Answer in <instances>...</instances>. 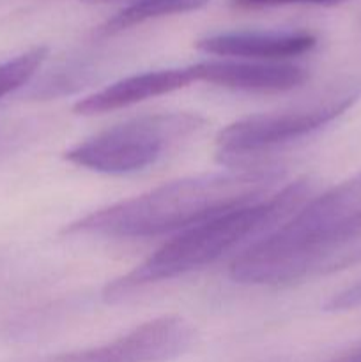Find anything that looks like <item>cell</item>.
Returning a JSON list of instances; mask_svg holds the SVG:
<instances>
[{"instance_id":"obj_13","label":"cell","mask_w":361,"mask_h":362,"mask_svg":"<svg viewBox=\"0 0 361 362\" xmlns=\"http://www.w3.org/2000/svg\"><path fill=\"white\" fill-rule=\"evenodd\" d=\"M343 0H232L234 7L239 9H260V7L290 6V4H319V6H335Z\"/></svg>"},{"instance_id":"obj_14","label":"cell","mask_w":361,"mask_h":362,"mask_svg":"<svg viewBox=\"0 0 361 362\" xmlns=\"http://www.w3.org/2000/svg\"><path fill=\"white\" fill-rule=\"evenodd\" d=\"M361 306V281L357 285L350 286L345 292L338 293L336 297H333L328 304V310L331 311H343L350 310V308Z\"/></svg>"},{"instance_id":"obj_6","label":"cell","mask_w":361,"mask_h":362,"mask_svg":"<svg viewBox=\"0 0 361 362\" xmlns=\"http://www.w3.org/2000/svg\"><path fill=\"white\" fill-rule=\"evenodd\" d=\"M195 331L180 317H159L94 349L60 354L41 362H165L193 346Z\"/></svg>"},{"instance_id":"obj_9","label":"cell","mask_w":361,"mask_h":362,"mask_svg":"<svg viewBox=\"0 0 361 362\" xmlns=\"http://www.w3.org/2000/svg\"><path fill=\"white\" fill-rule=\"evenodd\" d=\"M193 69L198 81L239 90L282 92L299 87L306 80V71L294 64L200 62Z\"/></svg>"},{"instance_id":"obj_4","label":"cell","mask_w":361,"mask_h":362,"mask_svg":"<svg viewBox=\"0 0 361 362\" xmlns=\"http://www.w3.org/2000/svg\"><path fill=\"white\" fill-rule=\"evenodd\" d=\"M205 119L195 113L138 117L88 138L64 154L66 161L99 173L138 172L154 165L166 151L200 133Z\"/></svg>"},{"instance_id":"obj_16","label":"cell","mask_w":361,"mask_h":362,"mask_svg":"<svg viewBox=\"0 0 361 362\" xmlns=\"http://www.w3.org/2000/svg\"><path fill=\"white\" fill-rule=\"evenodd\" d=\"M87 4H110V2H119V0H84Z\"/></svg>"},{"instance_id":"obj_10","label":"cell","mask_w":361,"mask_h":362,"mask_svg":"<svg viewBox=\"0 0 361 362\" xmlns=\"http://www.w3.org/2000/svg\"><path fill=\"white\" fill-rule=\"evenodd\" d=\"M361 264V214L315 237L301 257V279L345 271Z\"/></svg>"},{"instance_id":"obj_12","label":"cell","mask_w":361,"mask_h":362,"mask_svg":"<svg viewBox=\"0 0 361 362\" xmlns=\"http://www.w3.org/2000/svg\"><path fill=\"white\" fill-rule=\"evenodd\" d=\"M48 57L46 46H35L21 55L13 57L0 64V99L23 87L38 73Z\"/></svg>"},{"instance_id":"obj_2","label":"cell","mask_w":361,"mask_h":362,"mask_svg":"<svg viewBox=\"0 0 361 362\" xmlns=\"http://www.w3.org/2000/svg\"><path fill=\"white\" fill-rule=\"evenodd\" d=\"M310 191L308 180H296L273 197L248 202L183 230L133 271L110 283L105 288V299L115 303L142 286L177 278L212 264L246 239L278 223L282 225L306 204Z\"/></svg>"},{"instance_id":"obj_3","label":"cell","mask_w":361,"mask_h":362,"mask_svg":"<svg viewBox=\"0 0 361 362\" xmlns=\"http://www.w3.org/2000/svg\"><path fill=\"white\" fill-rule=\"evenodd\" d=\"M361 214V170L314 198L289 219L234 258L229 274L243 285L301 281V257L315 237Z\"/></svg>"},{"instance_id":"obj_15","label":"cell","mask_w":361,"mask_h":362,"mask_svg":"<svg viewBox=\"0 0 361 362\" xmlns=\"http://www.w3.org/2000/svg\"><path fill=\"white\" fill-rule=\"evenodd\" d=\"M329 362H361V349L349 350V352L342 354V356L335 357V359Z\"/></svg>"},{"instance_id":"obj_1","label":"cell","mask_w":361,"mask_h":362,"mask_svg":"<svg viewBox=\"0 0 361 362\" xmlns=\"http://www.w3.org/2000/svg\"><path fill=\"white\" fill-rule=\"evenodd\" d=\"M265 168H230L163 184L69 223L66 235L145 239L183 232L229 209L264 198L280 180Z\"/></svg>"},{"instance_id":"obj_8","label":"cell","mask_w":361,"mask_h":362,"mask_svg":"<svg viewBox=\"0 0 361 362\" xmlns=\"http://www.w3.org/2000/svg\"><path fill=\"white\" fill-rule=\"evenodd\" d=\"M317 45L308 32H225L197 42L205 53L251 60H282L299 57Z\"/></svg>"},{"instance_id":"obj_5","label":"cell","mask_w":361,"mask_h":362,"mask_svg":"<svg viewBox=\"0 0 361 362\" xmlns=\"http://www.w3.org/2000/svg\"><path fill=\"white\" fill-rule=\"evenodd\" d=\"M360 95V85H353L336 90L310 108L306 106L282 113H260L237 120L216 136L222 163L234 168L241 158L306 136L347 112Z\"/></svg>"},{"instance_id":"obj_7","label":"cell","mask_w":361,"mask_h":362,"mask_svg":"<svg viewBox=\"0 0 361 362\" xmlns=\"http://www.w3.org/2000/svg\"><path fill=\"white\" fill-rule=\"evenodd\" d=\"M195 81L198 80L193 66L149 71V73L124 78L88 98L80 99L73 106V112L84 117L101 115V113L115 112V110L126 108V106L137 105V103L147 101V99L158 98V95L170 94V92L188 87Z\"/></svg>"},{"instance_id":"obj_11","label":"cell","mask_w":361,"mask_h":362,"mask_svg":"<svg viewBox=\"0 0 361 362\" xmlns=\"http://www.w3.org/2000/svg\"><path fill=\"white\" fill-rule=\"evenodd\" d=\"M207 2L209 0H133L130 6L110 18L101 27V32L105 35L117 34V32L127 30V28L137 27L149 20H156V18L202 9Z\"/></svg>"}]
</instances>
